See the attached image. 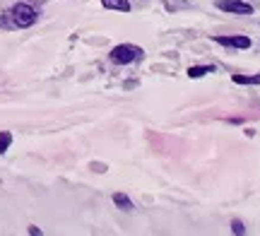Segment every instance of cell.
<instances>
[{
  "mask_svg": "<svg viewBox=\"0 0 260 236\" xmlns=\"http://www.w3.org/2000/svg\"><path fill=\"white\" fill-rule=\"evenodd\" d=\"M212 70H214L212 65H195L188 70V77H203V75H207V73H212Z\"/></svg>",
  "mask_w": 260,
  "mask_h": 236,
  "instance_id": "obj_8",
  "label": "cell"
},
{
  "mask_svg": "<svg viewBox=\"0 0 260 236\" xmlns=\"http://www.w3.org/2000/svg\"><path fill=\"white\" fill-rule=\"evenodd\" d=\"M109 56H111V60L116 65H128V63H135L138 58H142V48L130 46V44H121V46L113 48Z\"/></svg>",
  "mask_w": 260,
  "mask_h": 236,
  "instance_id": "obj_2",
  "label": "cell"
},
{
  "mask_svg": "<svg viewBox=\"0 0 260 236\" xmlns=\"http://www.w3.org/2000/svg\"><path fill=\"white\" fill-rule=\"evenodd\" d=\"M8 17H10V24H12V27L24 29V27H31V24L37 22L39 15L31 5H27V3H17V5L8 12Z\"/></svg>",
  "mask_w": 260,
  "mask_h": 236,
  "instance_id": "obj_1",
  "label": "cell"
},
{
  "mask_svg": "<svg viewBox=\"0 0 260 236\" xmlns=\"http://www.w3.org/2000/svg\"><path fill=\"white\" fill-rule=\"evenodd\" d=\"M217 8L224 12H234V15H253V8L243 0H219Z\"/></svg>",
  "mask_w": 260,
  "mask_h": 236,
  "instance_id": "obj_3",
  "label": "cell"
},
{
  "mask_svg": "<svg viewBox=\"0 0 260 236\" xmlns=\"http://www.w3.org/2000/svg\"><path fill=\"white\" fill-rule=\"evenodd\" d=\"M29 234H34V236H39V234H41V229H39V227H29Z\"/></svg>",
  "mask_w": 260,
  "mask_h": 236,
  "instance_id": "obj_11",
  "label": "cell"
},
{
  "mask_svg": "<svg viewBox=\"0 0 260 236\" xmlns=\"http://www.w3.org/2000/svg\"><path fill=\"white\" fill-rule=\"evenodd\" d=\"M113 203H116L121 210H133V203H130V198L125 193H116V195H113Z\"/></svg>",
  "mask_w": 260,
  "mask_h": 236,
  "instance_id": "obj_7",
  "label": "cell"
},
{
  "mask_svg": "<svg viewBox=\"0 0 260 236\" xmlns=\"http://www.w3.org/2000/svg\"><path fill=\"white\" fill-rule=\"evenodd\" d=\"M10 145H12V135L8 130H0V154H5Z\"/></svg>",
  "mask_w": 260,
  "mask_h": 236,
  "instance_id": "obj_9",
  "label": "cell"
},
{
  "mask_svg": "<svg viewBox=\"0 0 260 236\" xmlns=\"http://www.w3.org/2000/svg\"><path fill=\"white\" fill-rule=\"evenodd\" d=\"M236 85H260V75H234Z\"/></svg>",
  "mask_w": 260,
  "mask_h": 236,
  "instance_id": "obj_6",
  "label": "cell"
},
{
  "mask_svg": "<svg viewBox=\"0 0 260 236\" xmlns=\"http://www.w3.org/2000/svg\"><path fill=\"white\" fill-rule=\"evenodd\" d=\"M104 8L109 10H121V12H130V3L128 0H102Z\"/></svg>",
  "mask_w": 260,
  "mask_h": 236,
  "instance_id": "obj_5",
  "label": "cell"
},
{
  "mask_svg": "<svg viewBox=\"0 0 260 236\" xmlns=\"http://www.w3.org/2000/svg\"><path fill=\"white\" fill-rule=\"evenodd\" d=\"M217 44L222 46H232V48H248L251 46V39L248 37H214Z\"/></svg>",
  "mask_w": 260,
  "mask_h": 236,
  "instance_id": "obj_4",
  "label": "cell"
},
{
  "mask_svg": "<svg viewBox=\"0 0 260 236\" xmlns=\"http://www.w3.org/2000/svg\"><path fill=\"white\" fill-rule=\"evenodd\" d=\"M232 231H234V234H246V227H243L239 219H234V222H232Z\"/></svg>",
  "mask_w": 260,
  "mask_h": 236,
  "instance_id": "obj_10",
  "label": "cell"
}]
</instances>
